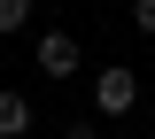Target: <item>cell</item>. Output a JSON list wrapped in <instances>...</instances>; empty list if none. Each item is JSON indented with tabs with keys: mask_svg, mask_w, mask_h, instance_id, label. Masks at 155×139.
Returning <instances> with one entry per match:
<instances>
[{
	"mask_svg": "<svg viewBox=\"0 0 155 139\" xmlns=\"http://www.w3.org/2000/svg\"><path fill=\"white\" fill-rule=\"evenodd\" d=\"M93 108H101V116H132V108H140V70H132V62H109V70L93 77Z\"/></svg>",
	"mask_w": 155,
	"mask_h": 139,
	"instance_id": "obj_1",
	"label": "cell"
},
{
	"mask_svg": "<svg viewBox=\"0 0 155 139\" xmlns=\"http://www.w3.org/2000/svg\"><path fill=\"white\" fill-rule=\"evenodd\" d=\"M39 70H47V77H78V39L70 31H47V39H39Z\"/></svg>",
	"mask_w": 155,
	"mask_h": 139,
	"instance_id": "obj_2",
	"label": "cell"
},
{
	"mask_svg": "<svg viewBox=\"0 0 155 139\" xmlns=\"http://www.w3.org/2000/svg\"><path fill=\"white\" fill-rule=\"evenodd\" d=\"M23 131H31V100L8 85V93H0V139H23Z\"/></svg>",
	"mask_w": 155,
	"mask_h": 139,
	"instance_id": "obj_3",
	"label": "cell"
},
{
	"mask_svg": "<svg viewBox=\"0 0 155 139\" xmlns=\"http://www.w3.org/2000/svg\"><path fill=\"white\" fill-rule=\"evenodd\" d=\"M23 23H31V0H0V39H8V31H23Z\"/></svg>",
	"mask_w": 155,
	"mask_h": 139,
	"instance_id": "obj_4",
	"label": "cell"
},
{
	"mask_svg": "<svg viewBox=\"0 0 155 139\" xmlns=\"http://www.w3.org/2000/svg\"><path fill=\"white\" fill-rule=\"evenodd\" d=\"M132 23H140V31L155 39V0H132Z\"/></svg>",
	"mask_w": 155,
	"mask_h": 139,
	"instance_id": "obj_5",
	"label": "cell"
},
{
	"mask_svg": "<svg viewBox=\"0 0 155 139\" xmlns=\"http://www.w3.org/2000/svg\"><path fill=\"white\" fill-rule=\"evenodd\" d=\"M62 139H101V131H93V124H70V131H62Z\"/></svg>",
	"mask_w": 155,
	"mask_h": 139,
	"instance_id": "obj_6",
	"label": "cell"
},
{
	"mask_svg": "<svg viewBox=\"0 0 155 139\" xmlns=\"http://www.w3.org/2000/svg\"><path fill=\"white\" fill-rule=\"evenodd\" d=\"M147 70H155V46H147Z\"/></svg>",
	"mask_w": 155,
	"mask_h": 139,
	"instance_id": "obj_7",
	"label": "cell"
}]
</instances>
